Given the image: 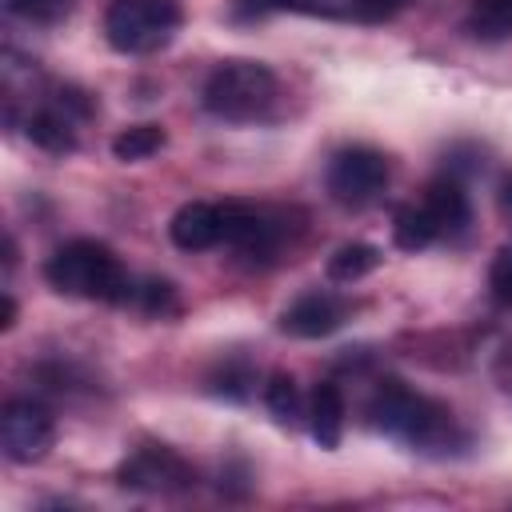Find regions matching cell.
<instances>
[{
    "mask_svg": "<svg viewBox=\"0 0 512 512\" xmlns=\"http://www.w3.org/2000/svg\"><path fill=\"white\" fill-rule=\"evenodd\" d=\"M368 420L376 432H384L408 448H420V452H452L464 444V432H460L452 408L424 392H412L400 380H384L372 392Z\"/></svg>",
    "mask_w": 512,
    "mask_h": 512,
    "instance_id": "obj_1",
    "label": "cell"
},
{
    "mask_svg": "<svg viewBox=\"0 0 512 512\" xmlns=\"http://www.w3.org/2000/svg\"><path fill=\"white\" fill-rule=\"evenodd\" d=\"M44 280L60 296H76V300H100V304L132 300V280L124 272L120 256L108 244L88 240V236L60 244L44 264Z\"/></svg>",
    "mask_w": 512,
    "mask_h": 512,
    "instance_id": "obj_2",
    "label": "cell"
},
{
    "mask_svg": "<svg viewBox=\"0 0 512 512\" xmlns=\"http://www.w3.org/2000/svg\"><path fill=\"white\" fill-rule=\"evenodd\" d=\"M280 80L260 60H224L208 72L200 88V104L228 124H260L280 104Z\"/></svg>",
    "mask_w": 512,
    "mask_h": 512,
    "instance_id": "obj_3",
    "label": "cell"
},
{
    "mask_svg": "<svg viewBox=\"0 0 512 512\" xmlns=\"http://www.w3.org/2000/svg\"><path fill=\"white\" fill-rule=\"evenodd\" d=\"M180 24V0H112L104 12V40L124 56H148L164 48Z\"/></svg>",
    "mask_w": 512,
    "mask_h": 512,
    "instance_id": "obj_4",
    "label": "cell"
},
{
    "mask_svg": "<svg viewBox=\"0 0 512 512\" xmlns=\"http://www.w3.org/2000/svg\"><path fill=\"white\" fill-rule=\"evenodd\" d=\"M388 176H392V168H388V156L380 148L348 144L328 160L324 184L340 208H368L388 188Z\"/></svg>",
    "mask_w": 512,
    "mask_h": 512,
    "instance_id": "obj_5",
    "label": "cell"
},
{
    "mask_svg": "<svg viewBox=\"0 0 512 512\" xmlns=\"http://www.w3.org/2000/svg\"><path fill=\"white\" fill-rule=\"evenodd\" d=\"M92 116H96L92 96L80 92V88H72V84H64V88H56V92L48 96V104H40V108L28 116L24 132H28V140H32L36 148H44V152H52V156H64V152L76 148L80 124L92 120Z\"/></svg>",
    "mask_w": 512,
    "mask_h": 512,
    "instance_id": "obj_6",
    "label": "cell"
},
{
    "mask_svg": "<svg viewBox=\"0 0 512 512\" xmlns=\"http://www.w3.org/2000/svg\"><path fill=\"white\" fill-rule=\"evenodd\" d=\"M288 212L264 208V204H244V200H224V244L252 260H268L284 248L288 240Z\"/></svg>",
    "mask_w": 512,
    "mask_h": 512,
    "instance_id": "obj_7",
    "label": "cell"
},
{
    "mask_svg": "<svg viewBox=\"0 0 512 512\" xmlns=\"http://www.w3.org/2000/svg\"><path fill=\"white\" fill-rule=\"evenodd\" d=\"M116 480L124 488H132V492H160V496H168V492L192 488L196 472H192V464L176 448H168V444H144V448H136L116 468Z\"/></svg>",
    "mask_w": 512,
    "mask_h": 512,
    "instance_id": "obj_8",
    "label": "cell"
},
{
    "mask_svg": "<svg viewBox=\"0 0 512 512\" xmlns=\"http://www.w3.org/2000/svg\"><path fill=\"white\" fill-rule=\"evenodd\" d=\"M56 440V420L40 400H8L0 416V444L12 464H32L48 456Z\"/></svg>",
    "mask_w": 512,
    "mask_h": 512,
    "instance_id": "obj_9",
    "label": "cell"
},
{
    "mask_svg": "<svg viewBox=\"0 0 512 512\" xmlns=\"http://www.w3.org/2000/svg\"><path fill=\"white\" fill-rule=\"evenodd\" d=\"M412 4L416 0H244L248 12H304V16H332L360 24H384Z\"/></svg>",
    "mask_w": 512,
    "mask_h": 512,
    "instance_id": "obj_10",
    "label": "cell"
},
{
    "mask_svg": "<svg viewBox=\"0 0 512 512\" xmlns=\"http://www.w3.org/2000/svg\"><path fill=\"white\" fill-rule=\"evenodd\" d=\"M348 316V304L332 292H304L296 296L284 312H280V332L296 336V340H320L328 332H336Z\"/></svg>",
    "mask_w": 512,
    "mask_h": 512,
    "instance_id": "obj_11",
    "label": "cell"
},
{
    "mask_svg": "<svg viewBox=\"0 0 512 512\" xmlns=\"http://www.w3.org/2000/svg\"><path fill=\"white\" fill-rule=\"evenodd\" d=\"M168 236L184 252H204V248L224 244V204H212V200L180 204L176 216L168 220Z\"/></svg>",
    "mask_w": 512,
    "mask_h": 512,
    "instance_id": "obj_12",
    "label": "cell"
},
{
    "mask_svg": "<svg viewBox=\"0 0 512 512\" xmlns=\"http://www.w3.org/2000/svg\"><path fill=\"white\" fill-rule=\"evenodd\" d=\"M304 416H308V432H312V440L320 448H336L340 444V436H344V396H340V388L332 380H320L312 388Z\"/></svg>",
    "mask_w": 512,
    "mask_h": 512,
    "instance_id": "obj_13",
    "label": "cell"
},
{
    "mask_svg": "<svg viewBox=\"0 0 512 512\" xmlns=\"http://www.w3.org/2000/svg\"><path fill=\"white\" fill-rule=\"evenodd\" d=\"M420 204L432 212V220L440 224L444 236H448V232H460V228L468 224V192H464L460 180H452V176H436V180L424 188Z\"/></svg>",
    "mask_w": 512,
    "mask_h": 512,
    "instance_id": "obj_14",
    "label": "cell"
},
{
    "mask_svg": "<svg viewBox=\"0 0 512 512\" xmlns=\"http://www.w3.org/2000/svg\"><path fill=\"white\" fill-rule=\"evenodd\" d=\"M440 236H444L440 224L432 220V212H428L420 200L396 208V216H392V240H396V248H404V252H420V248H428V244L440 240Z\"/></svg>",
    "mask_w": 512,
    "mask_h": 512,
    "instance_id": "obj_15",
    "label": "cell"
},
{
    "mask_svg": "<svg viewBox=\"0 0 512 512\" xmlns=\"http://www.w3.org/2000/svg\"><path fill=\"white\" fill-rule=\"evenodd\" d=\"M464 28L476 40H508L512 36V0H472L464 12Z\"/></svg>",
    "mask_w": 512,
    "mask_h": 512,
    "instance_id": "obj_16",
    "label": "cell"
},
{
    "mask_svg": "<svg viewBox=\"0 0 512 512\" xmlns=\"http://www.w3.org/2000/svg\"><path fill=\"white\" fill-rule=\"evenodd\" d=\"M380 268V248L364 244V240H352V244H340L332 256H328V280L336 284H356L364 280L368 272Z\"/></svg>",
    "mask_w": 512,
    "mask_h": 512,
    "instance_id": "obj_17",
    "label": "cell"
},
{
    "mask_svg": "<svg viewBox=\"0 0 512 512\" xmlns=\"http://www.w3.org/2000/svg\"><path fill=\"white\" fill-rule=\"evenodd\" d=\"M160 148H164V128L160 124H132V128H124V132L112 136V156L124 160V164L148 160Z\"/></svg>",
    "mask_w": 512,
    "mask_h": 512,
    "instance_id": "obj_18",
    "label": "cell"
},
{
    "mask_svg": "<svg viewBox=\"0 0 512 512\" xmlns=\"http://www.w3.org/2000/svg\"><path fill=\"white\" fill-rule=\"evenodd\" d=\"M264 400H268V412L280 420V424H296L304 416V404H300V388L288 372H272L268 384H264Z\"/></svg>",
    "mask_w": 512,
    "mask_h": 512,
    "instance_id": "obj_19",
    "label": "cell"
},
{
    "mask_svg": "<svg viewBox=\"0 0 512 512\" xmlns=\"http://www.w3.org/2000/svg\"><path fill=\"white\" fill-rule=\"evenodd\" d=\"M4 8L28 24H60L72 12V0H4Z\"/></svg>",
    "mask_w": 512,
    "mask_h": 512,
    "instance_id": "obj_20",
    "label": "cell"
},
{
    "mask_svg": "<svg viewBox=\"0 0 512 512\" xmlns=\"http://www.w3.org/2000/svg\"><path fill=\"white\" fill-rule=\"evenodd\" d=\"M488 288L500 304H512V244H504L496 256H492V268H488Z\"/></svg>",
    "mask_w": 512,
    "mask_h": 512,
    "instance_id": "obj_21",
    "label": "cell"
},
{
    "mask_svg": "<svg viewBox=\"0 0 512 512\" xmlns=\"http://www.w3.org/2000/svg\"><path fill=\"white\" fill-rule=\"evenodd\" d=\"M132 300L144 308V312H168L172 308V284L164 280H144V284H132Z\"/></svg>",
    "mask_w": 512,
    "mask_h": 512,
    "instance_id": "obj_22",
    "label": "cell"
},
{
    "mask_svg": "<svg viewBox=\"0 0 512 512\" xmlns=\"http://www.w3.org/2000/svg\"><path fill=\"white\" fill-rule=\"evenodd\" d=\"M248 384H252L248 364H224V368L212 376V388H216V392H224V396H244V392H248Z\"/></svg>",
    "mask_w": 512,
    "mask_h": 512,
    "instance_id": "obj_23",
    "label": "cell"
},
{
    "mask_svg": "<svg viewBox=\"0 0 512 512\" xmlns=\"http://www.w3.org/2000/svg\"><path fill=\"white\" fill-rule=\"evenodd\" d=\"M0 324H4V328H12V324H16V300H12L8 292H4V320H0Z\"/></svg>",
    "mask_w": 512,
    "mask_h": 512,
    "instance_id": "obj_24",
    "label": "cell"
},
{
    "mask_svg": "<svg viewBox=\"0 0 512 512\" xmlns=\"http://www.w3.org/2000/svg\"><path fill=\"white\" fill-rule=\"evenodd\" d=\"M500 208H504V212L512 216V176H508V180L500 184Z\"/></svg>",
    "mask_w": 512,
    "mask_h": 512,
    "instance_id": "obj_25",
    "label": "cell"
}]
</instances>
